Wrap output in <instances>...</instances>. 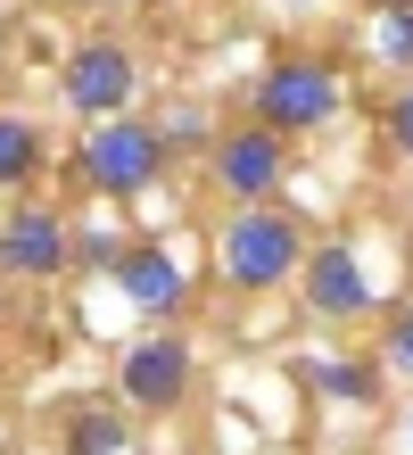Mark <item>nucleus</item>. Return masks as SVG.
I'll return each instance as SVG.
<instances>
[{"mask_svg":"<svg viewBox=\"0 0 413 455\" xmlns=\"http://www.w3.org/2000/svg\"><path fill=\"white\" fill-rule=\"evenodd\" d=\"M306 224L290 216V207H232V224H224V282L232 290H282L298 265H306Z\"/></svg>","mask_w":413,"mask_h":455,"instance_id":"obj_1","label":"nucleus"},{"mask_svg":"<svg viewBox=\"0 0 413 455\" xmlns=\"http://www.w3.org/2000/svg\"><path fill=\"white\" fill-rule=\"evenodd\" d=\"M75 166H83V182H91V191H107V199H141L149 182L165 174V132L141 124V116H107V124L83 132Z\"/></svg>","mask_w":413,"mask_h":455,"instance_id":"obj_2","label":"nucleus"},{"mask_svg":"<svg viewBox=\"0 0 413 455\" xmlns=\"http://www.w3.org/2000/svg\"><path fill=\"white\" fill-rule=\"evenodd\" d=\"M339 100H347V84L322 59H282V67H265V84H257V124L282 132V141L290 132H322L339 116Z\"/></svg>","mask_w":413,"mask_h":455,"instance_id":"obj_3","label":"nucleus"},{"mask_svg":"<svg viewBox=\"0 0 413 455\" xmlns=\"http://www.w3.org/2000/svg\"><path fill=\"white\" fill-rule=\"evenodd\" d=\"M59 92L83 124H107V116H132V92H141V67H132L124 42H75L67 67H59Z\"/></svg>","mask_w":413,"mask_h":455,"instance_id":"obj_4","label":"nucleus"},{"mask_svg":"<svg viewBox=\"0 0 413 455\" xmlns=\"http://www.w3.org/2000/svg\"><path fill=\"white\" fill-rule=\"evenodd\" d=\"M282 174H290V149H282V132H265V124H240L215 141V182L240 199V207H265L273 191H282Z\"/></svg>","mask_w":413,"mask_h":455,"instance_id":"obj_5","label":"nucleus"},{"mask_svg":"<svg viewBox=\"0 0 413 455\" xmlns=\"http://www.w3.org/2000/svg\"><path fill=\"white\" fill-rule=\"evenodd\" d=\"M107 274H116V290H124L132 315H182V299H190V274L174 265L165 240H124Z\"/></svg>","mask_w":413,"mask_h":455,"instance_id":"obj_6","label":"nucleus"},{"mask_svg":"<svg viewBox=\"0 0 413 455\" xmlns=\"http://www.w3.org/2000/svg\"><path fill=\"white\" fill-rule=\"evenodd\" d=\"M67 257H75V232H67L59 207H17L0 224V274L42 282V274H67Z\"/></svg>","mask_w":413,"mask_h":455,"instance_id":"obj_7","label":"nucleus"},{"mask_svg":"<svg viewBox=\"0 0 413 455\" xmlns=\"http://www.w3.org/2000/svg\"><path fill=\"white\" fill-rule=\"evenodd\" d=\"M298 274H306V307L314 315H339V323H347V315L372 307V282H364V265H355L347 240H314Z\"/></svg>","mask_w":413,"mask_h":455,"instance_id":"obj_8","label":"nucleus"},{"mask_svg":"<svg viewBox=\"0 0 413 455\" xmlns=\"http://www.w3.org/2000/svg\"><path fill=\"white\" fill-rule=\"evenodd\" d=\"M182 389H190V339L157 331V339H141V347H124V397H132V406L165 414Z\"/></svg>","mask_w":413,"mask_h":455,"instance_id":"obj_9","label":"nucleus"},{"mask_svg":"<svg viewBox=\"0 0 413 455\" xmlns=\"http://www.w3.org/2000/svg\"><path fill=\"white\" fill-rule=\"evenodd\" d=\"M34 166H42V141H34V124L25 116H0V182H34Z\"/></svg>","mask_w":413,"mask_h":455,"instance_id":"obj_10","label":"nucleus"},{"mask_svg":"<svg viewBox=\"0 0 413 455\" xmlns=\"http://www.w3.org/2000/svg\"><path fill=\"white\" fill-rule=\"evenodd\" d=\"M67 455H124V414H107V406L75 414V431H67Z\"/></svg>","mask_w":413,"mask_h":455,"instance_id":"obj_11","label":"nucleus"},{"mask_svg":"<svg viewBox=\"0 0 413 455\" xmlns=\"http://www.w3.org/2000/svg\"><path fill=\"white\" fill-rule=\"evenodd\" d=\"M372 50H380V59H397V67H413V0H380Z\"/></svg>","mask_w":413,"mask_h":455,"instance_id":"obj_12","label":"nucleus"},{"mask_svg":"<svg viewBox=\"0 0 413 455\" xmlns=\"http://www.w3.org/2000/svg\"><path fill=\"white\" fill-rule=\"evenodd\" d=\"M389 372H405V381H413V307L389 315Z\"/></svg>","mask_w":413,"mask_h":455,"instance_id":"obj_13","label":"nucleus"},{"mask_svg":"<svg viewBox=\"0 0 413 455\" xmlns=\"http://www.w3.org/2000/svg\"><path fill=\"white\" fill-rule=\"evenodd\" d=\"M389 141L413 157V92H397V100H389Z\"/></svg>","mask_w":413,"mask_h":455,"instance_id":"obj_14","label":"nucleus"},{"mask_svg":"<svg viewBox=\"0 0 413 455\" xmlns=\"http://www.w3.org/2000/svg\"><path fill=\"white\" fill-rule=\"evenodd\" d=\"M322 389H339V397H364V372H355V364H330V372H322Z\"/></svg>","mask_w":413,"mask_h":455,"instance_id":"obj_15","label":"nucleus"},{"mask_svg":"<svg viewBox=\"0 0 413 455\" xmlns=\"http://www.w3.org/2000/svg\"><path fill=\"white\" fill-rule=\"evenodd\" d=\"M290 9H314V0H290Z\"/></svg>","mask_w":413,"mask_h":455,"instance_id":"obj_16","label":"nucleus"},{"mask_svg":"<svg viewBox=\"0 0 413 455\" xmlns=\"http://www.w3.org/2000/svg\"><path fill=\"white\" fill-rule=\"evenodd\" d=\"M0 447H9V439H0Z\"/></svg>","mask_w":413,"mask_h":455,"instance_id":"obj_17","label":"nucleus"}]
</instances>
